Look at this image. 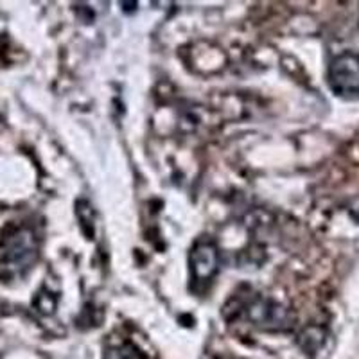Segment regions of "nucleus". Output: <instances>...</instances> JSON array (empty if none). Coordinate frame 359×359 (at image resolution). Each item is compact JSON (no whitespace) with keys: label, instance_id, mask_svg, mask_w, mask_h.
<instances>
[{"label":"nucleus","instance_id":"obj_4","mask_svg":"<svg viewBox=\"0 0 359 359\" xmlns=\"http://www.w3.org/2000/svg\"><path fill=\"white\" fill-rule=\"evenodd\" d=\"M108 359H140V355L131 347H123L121 351H114L108 354Z\"/></svg>","mask_w":359,"mask_h":359},{"label":"nucleus","instance_id":"obj_2","mask_svg":"<svg viewBox=\"0 0 359 359\" xmlns=\"http://www.w3.org/2000/svg\"><path fill=\"white\" fill-rule=\"evenodd\" d=\"M191 271L192 280L196 284H203L214 277L217 269V250L212 243H198L191 252Z\"/></svg>","mask_w":359,"mask_h":359},{"label":"nucleus","instance_id":"obj_3","mask_svg":"<svg viewBox=\"0 0 359 359\" xmlns=\"http://www.w3.org/2000/svg\"><path fill=\"white\" fill-rule=\"evenodd\" d=\"M34 253V246H33V236L29 232H18L15 236V241L13 245L9 246L8 250V261L11 264H24V262L31 261Z\"/></svg>","mask_w":359,"mask_h":359},{"label":"nucleus","instance_id":"obj_1","mask_svg":"<svg viewBox=\"0 0 359 359\" xmlns=\"http://www.w3.org/2000/svg\"><path fill=\"white\" fill-rule=\"evenodd\" d=\"M329 85L341 97L359 95V54L343 53L329 65Z\"/></svg>","mask_w":359,"mask_h":359}]
</instances>
